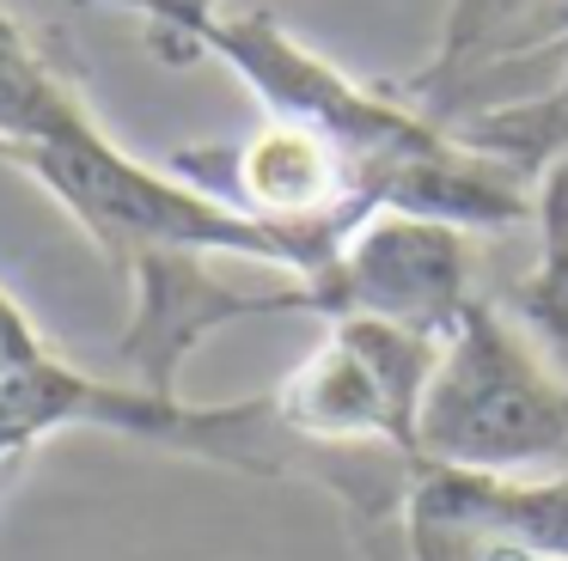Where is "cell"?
I'll return each mask as SVG.
<instances>
[{
	"mask_svg": "<svg viewBox=\"0 0 568 561\" xmlns=\"http://www.w3.org/2000/svg\"><path fill=\"white\" fill-rule=\"evenodd\" d=\"M165 165L190 177L196 190L233 202L239 214L263 220L275 232H294L300 244L331 263L336 244L379 214L367 195V171L343 153L336 141L300 129V122H263L245 141H214V146H184Z\"/></svg>",
	"mask_w": 568,
	"mask_h": 561,
	"instance_id": "obj_4",
	"label": "cell"
},
{
	"mask_svg": "<svg viewBox=\"0 0 568 561\" xmlns=\"http://www.w3.org/2000/svg\"><path fill=\"white\" fill-rule=\"evenodd\" d=\"M348 519V543L355 561H416V537H409V500L397 507H355Z\"/></svg>",
	"mask_w": 568,
	"mask_h": 561,
	"instance_id": "obj_11",
	"label": "cell"
},
{
	"mask_svg": "<svg viewBox=\"0 0 568 561\" xmlns=\"http://www.w3.org/2000/svg\"><path fill=\"white\" fill-rule=\"evenodd\" d=\"M409 537H416V561H465V543L446 519H428V512L409 507Z\"/></svg>",
	"mask_w": 568,
	"mask_h": 561,
	"instance_id": "obj_13",
	"label": "cell"
},
{
	"mask_svg": "<svg viewBox=\"0 0 568 561\" xmlns=\"http://www.w3.org/2000/svg\"><path fill=\"white\" fill-rule=\"evenodd\" d=\"M409 507L428 519L495 531L568 561V463L544 476H465V470H422Z\"/></svg>",
	"mask_w": 568,
	"mask_h": 561,
	"instance_id": "obj_8",
	"label": "cell"
},
{
	"mask_svg": "<svg viewBox=\"0 0 568 561\" xmlns=\"http://www.w3.org/2000/svg\"><path fill=\"white\" fill-rule=\"evenodd\" d=\"M7 165H19L43 195L62 202V214L111 256L129 275V263L153 251H190V256H221V263H251L263 275L312 280L324 256L300 244L294 232H275L263 220L239 214L233 202L196 190L172 165L123 153L99 122L38 146H7Z\"/></svg>",
	"mask_w": 568,
	"mask_h": 561,
	"instance_id": "obj_1",
	"label": "cell"
},
{
	"mask_svg": "<svg viewBox=\"0 0 568 561\" xmlns=\"http://www.w3.org/2000/svg\"><path fill=\"white\" fill-rule=\"evenodd\" d=\"M214 263L221 256H190V251H153L141 263H129L135 317L116 341V354L129 360V385L153 390V397H178V366L221 324L263 317V312H306L300 280L251 287L239 275H214Z\"/></svg>",
	"mask_w": 568,
	"mask_h": 561,
	"instance_id": "obj_6",
	"label": "cell"
},
{
	"mask_svg": "<svg viewBox=\"0 0 568 561\" xmlns=\"http://www.w3.org/2000/svg\"><path fill=\"white\" fill-rule=\"evenodd\" d=\"M556 31H562V43H568V0H562V12H556Z\"/></svg>",
	"mask_w": 568,
	"mask_h": 561,
	"instance_id": "obj_16",
	"label": "cell"
},
{
	"mask_svg": "<svg viewBox=\"0 0 568 561\" xmlns=\"http://www.w3.org/2000/svg\"><path fill=\"white\" fill-rule=\"evenodd\" d=\"M538 232L550 244H568V159L538 177Z\"/></svg>",
	"mask_w": 568,
	"mask_h": 561,
	"instance_id": "obj_12",
	"label": "cell"
},
{
	"mask_svg": "<svg viewBox=\"0 0 568 561\" xmlns=\"http://www.w3.org/2000/svg\"><path fill=\"white\" fill-rule=\"evenodd\" d=\"M87 7H123V12H135V19H148V12H160V7H214V0H87Z\"/></svg>",
	"mask_w": 568,
	"mask_h": 561,
	"instance_id": "obj_15",
	"label": "cell"
},
{
	"mask_svg": "<svg viewBox=\"0 0 568 561\" xmlns=\"http://www.w3.org/2000/svg\"><path fill=\"white\" fill-rule=\"evenodd\" d=\"M440 341L373 317H331L318 348L270 390L282 427L312 451H392L416 463V409Z\"/></svg>",
	"mask_w": 568,
	"mask_h": 561,
	"instance_id": "obj_3",
	"label": "cell"
},
{
	"mask_svg": "<svg viewBox=\"0 0 568 561\" xmlns=\"http://www.w3.org/2000/svg\"><path fill=\"white\" fill-rule=\"evenodd\" d=\"M453 531H458V543H465V561H556V555H544V549L495 537V531H465V524H453Z\"/></svg>",
	"mask_w": 568,
	"mask_h": 561,
	"instance_id": "obj_14",
	"label": "cell"
},
{
	"mask_svg": "<svg viewBox=\"0 0 568 561\" xmlns=\"http://www.w3.org/2000/svg\"><path fill=\"white\" fill-rule=\"evenodd\" d=\"M556 12H562V0H446L440 43H434L428 68L409 73V85L397 98L434 122H453V110L465 104L477 73L501 68L514 55H531L544 43H562Z\"/></svg>",
	"mask_w": 568,
	"mask_h": 561,
	"instance_id": "obj_7",
	"label": "cell"
},
{
	"mask_svg": "<svg viewBox=\"0 0 568 561\" xmlns=\"http://www.w3.org/2000/svg\"><path fill=\"white\" fill-rule=\"evenodd\" d=\"M453 134L465 146H477L483 159L507 165L514 177H526L538 190V177L550 165L568 159V68L556 73L544 92L514 98V104H489L470 110V116H453Z\"/></svg>",
	"mask_w": 568,
	"mask_h": 561,
	"instance_id": "obj_10",
	"label": "cell"
},
{
	"mask_svg": "<svg viewBox=\"0 0 568 561\" xmlns=\"http://www.w3.org/2000/svg\"><path fill=\"white\" fill-rule=\"evenodd\" d=\"M568 463V366L526 324L470 299L416 409V470L544 476Z\"/></svg>",
	"mask_w": 568,
	"mask_h": 561,
	"instance_id": "obj_2",
	"label": "cell"
},
{
	"mask_svg": "<svg viewBox=\"0 0 568 561\" xmlns=\"http://www.w3.org/2000/svg\"><path fill=\"white\" fill-rule=\"evenodd\" d=\"M87 122H99L87 110V98L31 49L19 19L0 7V153L7 146L62 141V134L87 129Z\"/></svg>",
	"mask_w": 568,
	"mask_h": 561,
	"instance_id": "obj_9",
	"label": "cell"
},
{
	"mask_svg": "<svg viewBox=\"0 0 568 561\" xmlns=\"http://www.w3.org/2000/svg\"><path fill=\"white\" fill-rule=\"evenodd\" d=\"M300 287H306V312L324 324L373 317V324H397L440 341L458 324V312L477 299L470 293V232L379 207Z\"/></svg>",
	"mask_w": 568,
	"mask_h": 561,
	"instance_id": "obj_5",
	"label": "cell"
}]
</instances>
